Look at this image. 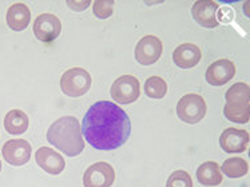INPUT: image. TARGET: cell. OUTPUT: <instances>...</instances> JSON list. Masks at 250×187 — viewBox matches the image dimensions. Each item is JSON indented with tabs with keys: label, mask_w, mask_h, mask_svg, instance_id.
<instances>
[{
	"label": "cell",
	"mask_w": 250,
	"mask_h": 187,
	"mask_svg": "<svg viewBox=\"0 0 250 187\" xmlns=\"http://www.w3.org/2000/svg\"><path fill=\"white\" fill-rule=\"evenodd\" d=\"M82 134L94 148L111 151L128 141L131 122L117 103L99 101L87 110L83 118Z\"/></svg>",
	"instance_id": "6da1fadb"
},
{
	"label": "cell",
	"mask_w": 250,
	"mask_h": 187,
	"mask_svg": "<svg viewBox=\"0 0 250 187\" xmlns=\"http://www.w3.org/2000/svg\"><path fill=\"white\" fill-rule=\"evenodd\" d=\"M47 141L67 157H77L84 148L82 126L75 117H62L47 131Z\"/></svg>",
	"instance_id": "7a4b0ae2"
},
{
	"label": "cell",
	"mask_w": 250,
	"mask_h": 187,
	"mask_svg": "<svg viewBox=\"0 0 250 187\" xmlns=\"http://www.w3.org/2000/svg\"><path fill=\"white\" fill-rule=\"evenodd\" d=\"M224 114L233 123H248L250 121V87L246 83H235L226 91Z\"/></svg>",
	"instance_id": "3957f363"
},
{
	"label": "cell",
	"mask_w": 250,
	"mask_h": 187,
	"mask_svg": "<svg viewBox=\"0 0 250 187\" xmlns=\"http://www.w3.org/2000/svg\"><path fill=\"white\" fill-rule=\"evenodd\" d=\"M91 87V76L82 67H74L64 71L61 78V88L67 96L79 98L88 92Z\"/></svg>",
	"instance_id": "277c9868"
},
{
	"label": "cell",
	"mask_w": 250,
	"mask_h": 187,
	"mask_svg": "<svg viewBox=\"0 0 250 187\" xmlns=\"http://www.w3.org/2000/svg\"><path fill=\"white\" fill-rule=\"evenodd\" d=\"M206 102L198 94H186L179 99L177 104L178 118L188 125H197L206 115Z\"/></svg>",
	"instance_id": "5b68a950"
},
{
	"label": "cell",
	"mask_w": 250,
	"mask_h": 187,
	"mask_svg": "<svg viewBox=\"0 0 250 187\" xmlns=\"http://www.w3.org/2000/svg\"><path fill=\"white\" fill-rule=\"evenodd\" d=\"M111 98L121 104H130L139 99L141 96V84L133 75H122L112 83L110 90Z\"/></svg>",
	"instance_id": "8992f818"
},
{
	"label": "cell",
	"mask_w": 250,
	"mask_h": 187,
	"mask_svg": "<svg viewBox=\"0 0 250 187\" xmlns=\"http://www.w3.org/2000/svg\"><path fill=\"white\" fill-rule=\"evenodd\" d=\"M164 51L161 39L154 35L143 36L135 47V59L142 66H151L159 61Z\"/></svg>",
	"instance_id": "52a82bcc"
},
{
	"label": "cell",
	"mask_w": 250,
	"mask_h": 187,
	"mask_svg": "<svg viewBox=\"0 0 250 187\" xmlns=\"http://www.w3.org/2000/svg\"><path fill=\"white\" fill-rule=\"evenodd\" d=\"M115 181V170L107 162H97L83 175L84 187H110Z\"/></svg>",
	"instance_id": "ba28073f"
},
{
	"label": "cell",
	"mask_w": 250,
	"mask_h": 187,
	"mask_svg": "<svg viewBox=\"0 0 250 187\" xmlns=\"http://www.w3.org/2000/svg\"><path fill=\"white\" fill-rule=\"evenodd\" d=\"M62 23L52 14H42L34 21V35L43 43H51L61 35Z\"/></svg>",
	"instance_id": "9c48e42d"
},
{
	"label": "cell",
	"mask_w": 250,
	"mask_h": 187,
	"mask_svg": "<svg viewBox=\"0 0 250 187\" xmlns=\"http://www.w3.org/2000/svg\"><path fill=\"white\" fill-rule=\"evenodd\" d=\"M1 151L5 162L12 166H23L31 159L32 147L26 139H11L5 142Z\"/></svg>",
	"instance_id": "30bf717a"
},
{
	"label": "cell",
	"mask_w": 250,
	"mask_h": 187,
	"mask_svg": "<svg viewBox=\"0 0 250 187\" xmlns=\"http://www.w3.org/2000/svg\"><path fill=\"white\" fill-rule=\"evenodd\" d=\"M249 132L246 130L235 128V127L226 128L220 137L221 148L228 154L246 151L248 146H249Z\"/></svg>",
	"instance_id": "8fae6325"
},
{
	"label": "cell",
	"mask_w": 250,
	"mask_h": 187,
	"mask_svg": "<svg viewBox=\"0 0 250 187\" xmlns=\"http://www.w3.org/2000/svg\"><path fill=\"white\" fill-rule=\"evenodd\" d=\"M235 75V64L229 59H218L206 70V82L211 86L221 87L230 82Z\"/></svg>",
	"instance_id": "7c38bea8"
},
{
	"label": "cell",
	"mask_w": 250,
	"mask_h": 187,
	"mask_svg": "<svg viewBox=\"0 0 250 187\" xmlns=\"http://www.w3.org/2000/svg\"><path fill=\"white\" fill-rule=\"evenodd\" d=\"M218 8H220L218 3L213 0H197L191 8V15L199 25L205 28H215L218 25L217 21Z\"/></svg>",
	"instance_id": "4fadbf2b"
},
{
	"label": "cell",
	"mask_w": 250,
	"mask_h": 187,
	"mask_svg": "<svg viewBox=\"0 0 250 187\" xmlns=\"http://www.w3.org/2000/svg\"><path fill=\"white\" fill-rule=\"evenodd\" d=\"M35 161L38 166L42 167L44 171L52 174V175L61 174L66 167L64 158L62 157L59 152L54 151L50 147L38 148V151L35 152Z\"/></svg>",
	"instance_id": "5bb4252c"
},
{
	"label": "cell",
	"mask_w": 250,
	"mask_h": 187,
	"mask_svg": "<svg viewBox=\"0 0 250 187\" xmlns=\"http://www.w3.org/2000/svg\"><path fill=\"white\" fill-rule=\"evenodd\" d=\"M202 52L198 46L193 43H184L178 46L173 52V61L181 68H193L199 63Z\"/></svg>",
	"instance_id": "9a60e30c"
},
{
	"label": "cell",
	"mask_w": 250,
	"mask_h": 187,
	"mask_svg": "<svg viewBox=\"0 0 250 187\" xmlns=\"http://www.w3.org/2000/svg\"><path fill=\"white\" fill-rule=\"evenodd\" d=\"M7 24L11 30H26L31 21V11L24 3H15L7 10Z\"/></svg>",
	"instance_id": "2e32d148"
},
{
	"label": "cell",
	"mask_w": 250,
	"mask_h": 187,
	"mask_svg": "<svg viewBox=\"0 0 250 187\" xmlns=\"http://www.w3.org/2000/svg\"><path fill=\"white\" fill-rule=\"evenodd\" d=\"M197 179L204 186H218V185L222 183V179H224L222 172H221V166L217 162H213V161L202 163L197 168Z\"/></svg>",
	"instance_id": "e0dca14e"
},
{
	"label": "cell",
	"mask_w": 250,
	"mask_h": 187,
	"mask_svg": "<svg viewBox=\"0 0 250 187\" xmlns=\"http://www.w3.org/2000/svg\"><path fill=\"white\" fill-rule=\"evenodd\" d=\"M28 117L21 110H11L4 118L5 131L11 135H21L28 128Z\"/></svg>",
	"instance_id": "ac0fdd59"
},
{
	"label": "cell",
	"mask_w": 250,
	"mask_h": 187,
	"mask_svg": "<svg viewBox=\"0 0 250 187\" xmlns=\"http://www.w3.org/2000/svg\"><path fill=\"white\" fill-rule=\"evenodd\" d=\"M221 170L228 178H242L245 177L246 174L249 172V165L245 159L242 158L234 157L229 158L224 162V165L221 166Z\"/></svg>",
	"instance_id": "d6986e66"
},
{
	"label": "cell",
	"mask_w": 250,
	"mask_h": 187,
	"mask_svg": "<svg viewBox=\"0 0 250 187\" xmlns=\"http://www.w3.org/2000/svg\"><path fill=\"white\" fill-rule=\"evenodd\" d=\"M145 92L151 99H162L167 94V83L161 76H150L145 83Z\"/></svg>",
	"instance_id": "ffe728a7"
},
{
	"label": "cell",
	"mask_w": 250,
	"mask_h": 187,
	"mask_svg": "<svg viewBox=\"0 0 250 187\" xmlns=\"http://www.w3.org/2000/svg\"><path fill=\"white\" fill-rule=\"evenodd\" d=\"M166 187H193V179L188 171L177 170L168 177Z\"/></svg>",
	"instance_id": "44dd1931"
},
{
	"label": "cell",
	"mask_w": 250,
	"mask_h": 187,
	"mask_svg": "<svg viewBox=\"0 0 250 187\" xmlns=\"http://www.w3.org/2000/svg\"><path fill=\"white\" fill-rule=\"evenodd\" d=\"M94 15L99 19H107L114 12V1L112 0H97L94 1Z\"/></svg>",
	"instance_id": "7402d4cb"
},
{
	"label": "cell",
	"mask_w": 250,
	"mask_h": 187,
	"mask_svg": "<svg viewBox=\"0 0 250 187\" xmlns=\"http://www.w3.org/2000/svg\"><path fill=\"white\" fill-rule=\"evenodd\" d=\"M91 4L88 0H86V1H67V5L71 8V10L74 11H84L88 7V5Z\"/></svg>",
	"instance_id": "603a6c76"
},
{
	"label": "cell",
	"mask_w": 250,
	"mask_h": 187,
	"mask_svg": "<svg viewBox=\"0 0 250 187\" xmlns=\"http://www.w3.org/2000/svg\"><path fill=\"white\" fill-rule=\"evenodd\" d=\"M0 171H1V162H0Z\"/></svg>",
	"instance_id": "cb8c5ba5"
}]
</instances>
